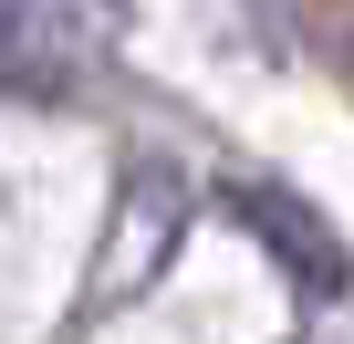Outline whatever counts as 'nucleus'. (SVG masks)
<instances>
[{"label": "nucleus", "instance_id": "f257e3e1", "mask_svg": "<svg viewBox=\"0 0 354 344\" xmlns=\"http://www.w3.org/2000/svg\"><path fill=\"white\" fill-rule=\"evenodd\" d=\"M219 209H230V219H240V230H250V240L292 271V292H302V302H333V292L354 282L344 230H333L302 188H281V178H230V188H219Z\"/></svg>", "mask_w": 354, "mask_h": 344}]
</instances>
